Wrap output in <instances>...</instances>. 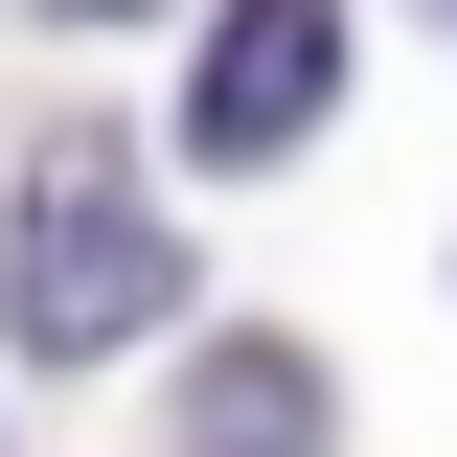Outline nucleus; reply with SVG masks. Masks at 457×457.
Returning a JSON list of instances; mask_svg holds the SVG:
<instances>
[{"label": "nucleus", "instance_id": "f257e3e1", "mask_svg": "<svg viewBox=\"0 0 457 457\" xmlns=\"http://www.w3.org/2000/svg\"><path fill=\"white\" fill-rule=\"evenodd\" d=\"M161 297H183V228L137 206V161H114V137H69V161L23 183V252H0V320H23V366H114Z\"/></svg>", "mask_w": 457, "mask_h": 457}, {"label": "nucleus", "instance_id": "f03ea898", "mask_svg": "<svg viewBox=\"0 0 457 457\" xmlns=\"http://www.w3.org/2000/svg\"><path fill=\"white\" fill-rule=\"evenodd\" d=\"M320 92H343V0H228L183 69V161H275V137H320Z\"/></svg>", "mask_w": 457, "mask_h": 457}, {"label": "nucleus", "instance_id": "7ed1b4c3", "mask_svg": "<svg viewBox=\"0 0 457 457\" xmlns=\"http://www.w3.org/2000/svg\"><path fill=\"white\" fill-rule=\"evenodd\" d=\"M183 457H320V366H297V343H228L206 366V435Z\"/></svg>", "mask_w": 457, "mask_h": 457}, {"label": "nucleus", "instance_id": "20e7f679", "mask_svg": "<svg viewBox=\"0 0 457 457\" xmlns=\"http://www.w3.org/2000/svg\"><path fill=\"white\" fill-rule=\"evenodd\" d=\"M46 23H137V0H46Z\"/></svg>", "mask_w": 457, "mask_h": 457}, {"label": "nucleus", "instance_id": "39448f33", "mask_svg": "<svg viewBox=\"0 0 457 457\" xmlns=\"http://www.w3.org/2000/svg\"><path fill=\"white\" fill-rule=\"evenodd\" d=\"M0 457H23V435H0Z\"/></svg>", "mask_w": 457, "mask_h": 457}]
</instances>
